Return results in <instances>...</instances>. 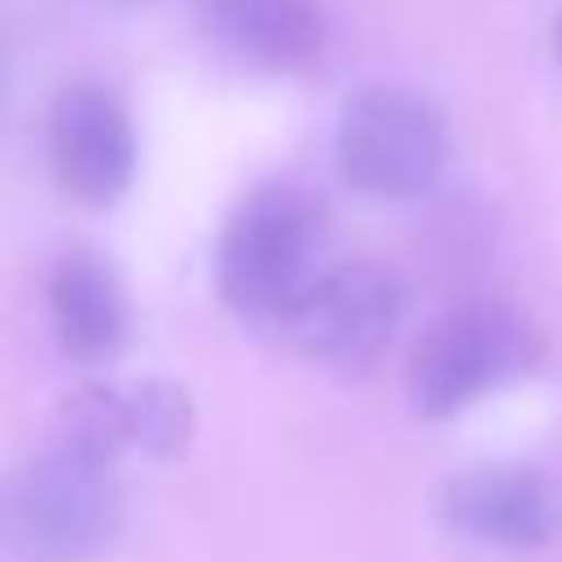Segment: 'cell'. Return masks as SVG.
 Wrapping results in <instances>:
<instances>
[{"label": "cell", "instance_id": "3957f363", "mask_svg": "<svg viewBox=\"0 0 562 562\" xmlns=\"http://www.w3.org/2000/svg\"><path fill=\"white\" fill-rule=\"evenodd\" d=\"M544 334L531 312L479 299L443 312L408 360V395L422 417H452L465 404L527 378L544 360Z\"/></svg>", "mask_w": 562, "mask_h": 562}, {"label": "cell", "instance_id": "30bf717a", "mask_svg": "<svg viewBox=\"0 0 562 562\" xmlns=\"http://www.w3.org/2000/svg\"><path fill=\"white\" fill-rule=\"evenodd\" d=\"M123 417H127V443L154 461L184 457L198 426L189 391L171 378H140L123 386Z\"/></svg>", "mask_w": 562, "mask_h": 562}, {"label": "cell", "instance_id": "8992f818", "mask_svg": "<svg viewBox=\"0 0 562 562\" xmlns=\"http://www.w3.org/2000/svg\"><path fill=\"white\" fill-rule=\"evenodd\" d=\"M48 162L83 206H114L136 176V132L127 105L105 83H66L48 110Z\"/></svg>", "mask_w": 562, "mask_h": 562}, {"label": "cell", "instance_id": "7c38bea8", "mask_svg": "<svg viewBox=\"0 0 562 562\" xmlns=\"http://www.w3.org/2000/svg\"><path fill=\"white\" fill-rule=\"evenodd\" d=\"M553 48H558V61H562V18H558V26H553Z\"/></svg>", "mask_w": 562, "mask_h": 562}, {"label": "cell", "instance_id": "7a4b0ae2", "mask_svg": "<svg viewBox=\"0 0 562 562\" xmlns=\"http://www.w3.org/2000/svg\"><path fill=\"white\" fill-rule=\"evenodd\" d=\"M4 544L22 562H92L123 527L114 465L48 443L13 470L0 505Z\"/></svg>", "mask_w": 562, "mask_h": 562}, {"label": "cell", "instance_id": "9c48e42d", "mask_svg": "<svg viewBox=\"0 0 562 562\" xmlns=\"http://www.w3.org/2000/svg\"><path fill=\"white\" fill-rule=\"evenodd\" d=\"M48 312L57 342L79 364L114 360L132 338V303L119 268L92 246H70L48 272Z\"/></svg>", "mask_w": 562, "mask_h": 562}, {"label": "cell", "instance_id": "52a82bcc", "mask_svg": "<svg viewBox=\"0 0 562 562\" xmlns=\"http://www.w3.org/2000/svg\"><path fill=\"white\" fill-rule=\"evenodd\" d=\"M439 518L483 544L540 549L558 536V501L527 465H474L439 487Z\"/></svg>", "mask_w": 562, "mask_h": 562}, {"label": "cell", "instance_id": "4fadbf2b", "mask_svg": "<svg viewBox=\"0 0 562 562\" xmlns=\"http://www.w3.org/2000/svg\"><path fill=\"white\" fill-rule=\"evenodd\" d=\"M114 4H140V0H114Z\"/></svg>", "mask_w": 562, "mask_h": 562}, {"label": "cell", "instance_id": "ba28073f", "mask_svg": "<svg viewBox=\"0 0 562 562\" xmlns=\"http://www.w3.org/2000/svg\"><path fill=\"white\" fill-rule=\"evenodd\" d=\"M193 13L211 44L268 75H303L325 53L316 0H193Z\"/></svg>", "mask_w": 562, "mask_h": 562}, {"label": "cell", "instance_id": "8fae6325", "mask_svg": "<svg viewBox=\"0 0 562 562\" xmlns=\"http://www.w3.org/2000/svg\"><path fill=\"white\" fill-rule=\"evenodd\" d=\"M57 448H70L79 457H92V461H105L114 465L127 443V417H123V391L114 386H79L53 417V439Z\"/></svg>", "mask_w": 562, "mask_h": 562}, {"label": "cell", "instance_id": "277c9868", "mask_svg": "<svg viewBox=\"0 0 562 562\" xmlns=\"http://www.w3.org/2000/svg\"><path fill=\"white\" fill-rule=\"evenodd\" d=\"M448 162L443 114L408 88H364L356 92L334 127V167L338 176L382 202L422 198Z\"/></svg>", "mask_w": 562, "mask_h": 562}, {"label": "cell", "instance_id": "6da1fadb", "mask_svg": "<svg viewBox=\"0 0 562 562\" xmlns=\"http://www.w3.org/2000/svg\"><path fill=\"white\" fill-rule=\"evenodd\" d=\"M325 206L299 180L255 184L224 220L215 277L220 294L255 321L277 325L325 277Z\"/></svg>", "mask_w": 562, "mask_h": 562}, {"label": "cell", "instance_id": "5b68a950", "mask_svg": "<svg viewBox=\"0 0 562 562\" xmlns=\"http://www.w3.org/2000/svg\"><path fill=\"white\" fill-rule=\"evenodd\" d=\"M404 316V285L386 263H329L325 277L277 321L281 338L312 364L360 378L391 347Z\"/></svg>", "mask_w": 562, "mask_h": 562}]
</instances>
